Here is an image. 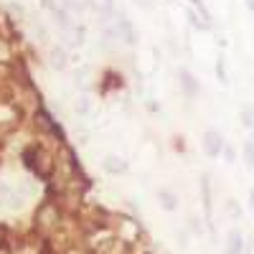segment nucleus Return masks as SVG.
Returning a JSON list of instances; mask_svg holds the SVG:
<instances>
[{"instance_id":"1","label":"nucleus","mask_w":254,"mask_h":254,"mask_svg":"<svg viewBox=\"0 0 254 254\" xmlns=\"http://www.w3.org/2000/svg\"><path fill=\"white\" fill-rule=\"evenodd\" d=\"M107 36L122 41V44H127V46H135V44H137V31H135V26H132L125 15L115 18V23L107 28Z\"/></svg>"},{"instance_id":"2","label":"nucleus","mask_w":254,"mask_h":254,"mask_svg":"<svg viewBox=\"0 0 254 254\" xmlns=\"http://www.w3.org/2000/svg\"><path fill=\"white\" fill-rule=\"evenodd\" d=\"M203 150L208 158H219L224 153V135L219 130H206L203 135Z\"/></svg>"},{"instance_id":"3","label":"nucleus","mask_w":254,"mask_h":254,"mask_svg":"<svg viewBox=\"0 0 254 254\" xmlns=\"http://www.w3.org/2000/svg\"><path fill=\"white\" fill-rule=\"evenodd\" d=\"M178 81H181V89H183V94L186 97H198V92H201V87H198V81L193 79V74H190L188 69H181L178 71Z\"/></svg>"},{"instance_id":"4","label":"nucleus","mask_w":254,"mask_h":254,"mask_svg":"<svg viewBox=\"0 0 254 254\" xmlns=\"http://www.w3.org/2000/svg\"><path fill=\"white\" fill-rule=\"evenodd\" d=\"M226 254H244V237H242V231H239V229H231V231H229Z\"/></svg>"},{"instance_id":"5","label":"nucleus","mask_w":254,"mask_h":254,"mask_svg":"<svg viewBox=\"0 0 254 254\" xmlns=\"http://www.w3.org/2000/svg\"><path fill=\"white\" fill-rule=\"evenodd\" d=\"M158 201H160V206H163L165 211H176V208H178L176 193H173V190H168V188H160V190H158Z\"/></svg>"},{"instance_id":"6","label":"nucleus","mask_w":254,"mask_h":254,"mask_svg":"<svg viewBox=\"0 0 254 254\" xmlns=\"http://www.w3.org/2000/svg\"><path fill=\"white\" fill-rule=\"evenodd\" d=\"M104 168H107V173H125L127 163L120 155H107V158H104Z\"/></svg>"},{"instance_id":"7","label":"nucleus","mask_w":254,"mask_h":254,"mask_svg":"<svg viewBox=\"0 0 254 254\" xmlns=\"http://www.w3.org/2000/svg\"><path fill=\"white\" fill-rule=\"evenodd\" d=\"M49 61H51L54 69H64V66H66V54H64V49H54Z\"/></svg>"},{"instance_id":"8","label":"nucleus","mask_w":254,"mask_h":254,"mask_svg":"<svg viewBox=\"0 0 254 254\" xmlns=\"http://www.w3.org/2000/svg\"><path fill=\"white\" fill-rule=\"evenodd\" d=\"M89 8H94L97 13H112L115 0H89Z\"/></svg>"},{"instance_id":"9","label":"nucleus","mask_w":254,"mask_h":254,"mask_svg":"<svg viewBox=\"0 0 254 254\" xmlns=\"http://www.w3.org/2000/svg\"><path fill=\"white\" fill-rule=\"evenodd\" d=\"M216 76H219V81H221V84H226V81H229V76H226V59H224V56H219V59H216Z\"/></svg>"},{"instance_id":"10","label":"nucleus","mask_w":254,"mask_h":254,"mask_svg":"<svg viewBox=\"0 0 254 254\" xmlns=\"http://www.w3.org/2000/svg\"><path fill=\"white\" fill-rule=\"evenodd\" d=\"M201 186H203V206H206V214L211 216V193H208V181L203 178V181H201Z\"/></svg>"},{"instance_id":"11","label":"nucleus","mask_w":254,"mask_h":254,"mask_svg":"<svg viewBox=\"0 0 254 254\" xmlns=\"http://www.w3.org/2000/svg\"><path fill=\"white\" fill-rule=\"evenodd\" d=\"M244 158H247V165L254 168V140L247 142V147H244Z\"/></svg>"},{"instance_id":"12","label":"nucleus","mask_w":254,"mask_h":254,"mask_svg":"<svg viewBox=\"0 0 254 254\" xmlns=\"http://www.w3.org/2000/svg\"><path fill=\"white\" fill-rule=\"evenodd\" d=\"M66 5L71 8V10H84L89 5V0H66Z\"/></svg>"},{"instance_id":"13","label":"nucleus","mask_w":254,"mask_h":254,"mask_svg":"<svg viewBox=\"0 0 254 254\" xmlns=\"http://www.w3.org/2000/svg\"><path fill=\"white\" fill-rule=\"evenodd\" d=\"M188 3H190V5H193V10H198L201 15H206V18H211V15H208V10H206V5L201 3V0H188Z\"/></svg>"},{"instance_id":"14","label":"nucleus","mask_w":254,"mask_h":254,"mask_svg":"<svg viewBox=\"0 0 254 254\" xmlns=\"http://www.w3.org/2000/svg\"><path fill=\"white\" fill-rule=\"evenodd\" d=\"M135 3H137V8H145V10H147V8L155 5V0H135Z\"/></svg>"},{"instance_id":"15","label":"nucleus","mask_w":254,"mask_h":254,"mask_svg":"<svg viewBox=\"0 0 254 254\" xmlns=\"http://www.w3.org/2000/svg\"><path fill=\"white\" fill-rule=\"evenodd\" d=\"M247 8H249V10H254V0H247Z\"/></svg>"},{"instance_id":"16","label":"nucleus","mask_w":254,"mask_h":254,"mask_svg":"<svg viewBox=\"0 0 254 254\" xmlns=\"http://www.w3.org/2000/svg\"><path fill=\"white\" fill-rule=\"evenodd\" d=\"M249 198H252V206H254V188L249 190Z\"/></svg>"}]
</instances>
